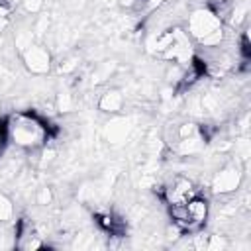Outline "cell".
Returning <instances> with one entry per match:
<instances>
[{
  "label": "cell",
  "instance_id": "1",
  "mask_svg": "<svg viewBox=\"0 0 251 251\" xmlns=\"http://www.w3.org/2000/svg\"><path fill=\"white\" fill-rule=\"evenodd\" d=\"M8 139L25 151L41 149L49 141V126L33 112H14L6 120Z\"/></svg>",
  "mask_w": 251,
  "mask_h": 251
},
{
  "label": "cell",
  "instance_id": "2",
  "mask_svg": "<svg viewBox=\"0 0 251 251\" xmlns=\"http://www.w3.org/2000/svg\"><path fill=\"white\" fill-rule=\"evenodd\" d=\"M186 33H188L190 39H194L204 49L220 47L226 39L224 20L210 6H200V8H196L188 14Z\"/></svg>",
  "mask_w": 251,
  "mask_h": 251
},
{
  "label": "cell",
  "instance_id": "3",
  "mask_svg": "<svg viewBox=\"0 0 251 251\" xmlns=\"http://www.w3.org/2000/svg\"><path fill=\"white\" fill-rule=\"evenodd\" d=\"M210 216V202L200 194L190 198L182 206H171V220L182 233L200 231Z\"/></svg>",
  "mask_w": 251,
  "mask_h": 251
},
{
  "label": "cell",
  "instance_id": "4",
  "mask_svg": "<svg viewBox=\"0 0 251 251\" xmlns=\"http://www.w3.org/2000/svg\"><path fill=\"white\" fill-rule=\"evenodd\" d=\"M161 196H163V200H165V204H167L169 208H171V206H182V204H186L190 198L198 196V186H196V182H194L192 178L178 175V176H175L173 180H169V182L163 186Z\"/></svg>",
  "mask_w": 251,
  "mask_h": 251
},
{
  "label": "cell",
  "instance_id": "5",
  "mask_svg": "<svg viewBox=\"0 0 251 251\" xmlns=\"http://www.w3.org/2000/svg\"><path fill=\"white\" fill-rule=\"evenodd\" d=\"M241 182H243V169L237 163H227L214 173L210 180V188L214 194L229 196L241 186Z\"/></svg>",
  "mask_w": 251,
  "mask_h": 251
},
{
  "label": "cell",
  "instance_id": "6",
  "mask_svg": "<svg viewBox=\"0 0 251 251\" xmlns=\"http://www.w3.org/2000/svg\"><path fill=\"white\" fill-rule=\"evenodd\" d=\"M22 63L24 67L31 73V75H37V76H43L47 73H51L53 69V57H51V51L41 45V43H31L29 47H25L22 53Z\"/></svg>",
  "mask_w": 251,
  "mask_h": 251
},
{
  "label": "cell",
  "instance_id": "7",
  "mask_svg": "<svg viewBox=\"0 0 251 251\" xmlns=\"http://www.w3.org/2000/svg\"><path fill=\"white\" fill-rule=\"evenodd\" d=\"M131 129H133L131 120L126 118V116H118V114H116V118H112V120L104 126V137H106V141L112 143V145H122V143L129 137Z\"/></svg>",
  "mask_w": 251,
  "mask_h": 251
},
{
  "label": "cell",
  "instance_id": "8",
  "mask_svg": "<svg viewBox=\"0 0 251 251\" xmlns=\"http://www.w3.org/2000/svg\"><path fill=\"white\" fill-rule=\"evenodd\" d=\"M124 102H126V98H124V92H122L120 88H108V90H104V92L98 96L96 106H98L100 112L110 114V116H116V114L122 112Z\"/></svg>",
  "mask_w": 251,
  "mask_h": 251
},
{
  "label": "cell",
  "instance_id": "9",
  "mask_svg": "<svg viewBox=\"0 0 251 251\" xmlns=\"http://www.w3.org/2000/svg\"><path fill=\"white\" fill-rule=\"evenodd\" d=\"M78 63H80L78 55L67 53V55H63V57L55 63V69H57L59 75H73V73L78 69Z\"/></svg>",
  "mask_w": 251,
  "mask_h": 251
},
{
  "label": "cell",
  "instance_id": "10",
  "mask_svg": "<svg viewBox=\"0 0 251 251\" xmlns=\"http://www.w3.org/2000/svg\"><path fill=\"white\" fill-rule=\"evenodd\" d=\"M76 106V98L73 92L65 90V92H59L55 96V110L61 112V114H67V112H73Z\"/></svg>",
  "mask_w": 251,
  "mask_h": 251
},
{
  "label": "cell",
  "instance_id": "11",
  "mask_svg": "<svg viewBox=\"0 0 251 251\" xmlns=\"http://www.w3.org/2000/svg\"><path fill=\"white\" fill-rule=\"evenodd\" d=\"M33 29L31 27H22V29H18L16 33H14V47L22 53L25 47H29L31 43H33Z\"/></svg>",
  "mask_w": 251,
  "mask_h": 251
},
{
  "label": "cell",
  "instance_id": "12",
  "mask_svg": "<svg viewBox=\"0 0 251 251\" xmlns=\"http://www.w3.org/2000/svg\"><path fill=\"white\" fill-rule=\"evenodd\" d=\"M114 63H100L96 69H94V73H92V82L94 84H98V82H104V80H108L110 76H112V73H114Z\"/></svg>",
  "mask_w": 251,
  "mask_h": 251
},
{
  "label": "cell",
  "instance_id": "13",
  "mask_svg": "<svg viewBox=\"0 0 251 251\" xmlns=\"http://www.w3.org/2000/svg\"><path fill=\"white\" fill-rule=\"evenodd\" d=\"M202 129L196 122H182L180 126H176V139H184V137H192L198 135Z\"/></svg>",
  "mask_w": 251,
  "mask_h": 251
},
{
  "label": "cell",
  "instance_id": "14",
  "mask_svg": "<svg viewBox=\"0 0 251 251\" xmlns=\"http://www.w3.org/2000/svg\"><path fill=\"white\" fill-rule=\"evenodd\" d=\"M229 245L226 235H218V233H208V245L206 251H226Z\"/></svg>",
  "mask_w": 251,
  "mask_h": 251
},
{
  "label": "cell",
  "instance_id": "15",
  "mask_svg": "<svg viewBox=\"0 0 251 251\" xmlns=\"http://www.w3.org/2000/svg\"><path fill=\"white\" fill-rule=\"evenodd\" d=\"M20 6H22V10H24L25 14H29V16H37V14L43 12V8H45V0H20Z\"/></svg>",
  "mask_w": 251,
  "mask_h": 251
},
{
  "label": "cell",
  "instance_id": "16",
  "mask_svg": "<svg viewBox=\"0 0 251 251\" xmlns=\"http://www.w3.org/2000/svg\"><path fill=\"white\" fill-rule=\"evenodd\" d=\"M12 214H14V204L8 196L0 194V224L12 220Z\"/></svg>",
  "mask_w": 251,
  "mask_h": 251
},
{
  "label": "cell",
  "instance_id": "17",
  "mask_svg": "<svg viewBox=\"0 0 251 251\" xmlns=\"http://www.w3.org/2000/svg\"><path fill=\"white\" fill-rule=\"evenodd\" d=\"M235 157H239L241 161H247L249 159V141H247V135H243L241 139H235Z\"/></svg>",
  "mask_w": 251,
  "mask_h": 251
},
{
  "label": "cell",
  "instance_id": "18",
  "mask_svg": "<svg viewBox=\"0 0 251 251\" xmlns=\"http://www.w3.org/2000/svg\"><path fill=\"white\" fill-rule=\"evenodd\" d=\"M35 202H37L39 206H49V204L53 202V190H51L49 186L37 188V192H35Z\"/></svg>",
  "mask_w": 251,
  "mask_h": 251
},
{
  "label": "cell",
  "instance_id": "19",
  "mask_svg": "<svg viewBox=\"0 0 251 251\" xmlns=\"http://www.w3.org/2000/svg\"><path fill=\"white\" fill-rule=\"evenodd\" d=\"M14 14V0H0V24H6Z\"/></svg>",
  "mask_w": 251,
  "mask_h": 251
},
{
  "label": "cell",
  "instance_id": "20",
  "mask_svg": "<svg viewBox=\"0 0 251 251\" xmlns=\"http://www.w3.org/2000/svg\"><path fill=\"white\" fill-rule=\"evenodd\" d=\"M6 139H8V133H6V124H0V153L6 145Z\"/></svg>",
  "mask_w": 251,
  "mask_h": 251
},
{
  "label": "cell",
  "instance_id": "21",
  "mask_svg": "<svg viewBox=\"0 0 251 251\" xmlns=\"http://www.w3.org/2000/svg\"><path fill=\"white\" fill-rule=\"evenodd\" d=\"M137 2H139V0H118V6H120V8L129 10V8H135V6H137Z\"/></svg>",
  "mask_w": 251,
  "mask_h": 251
}]
</instances>
